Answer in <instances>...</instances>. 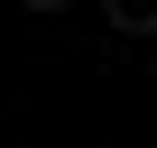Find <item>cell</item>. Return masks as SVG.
<instances>
[{
	"mask_svg": "<svg viewBox=\"0 0 157 148\" xmlns=\"http://www.w3.org/2000/svg\"><path fill=\"white\" fill-rule=\"evenodd\" d=\"M120 37H157V0H102Z\"/></svg>",
	"mask_w": 157,
	"mask_h": 148,
	"instance_id": "6da1fadb",
	"label": "cell"
},
{
	"mask_svg": "<svg viewBox=\"0 0 157 148\" xmlns=\"http://www.w3.org/2000/svg\"><path fill=\"white\" fill-rule=\"evenodd\" d=\"M19 10H65V0H19Z\"/></svg>",
	"mask_w": 157,
	"mask_h": 148,
	"instance_id": "7a4b0ae2",
	"label": "cell"
}]
</instances>
